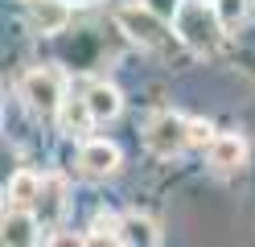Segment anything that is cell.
<instances>
[{
    "label": "cell",
    "instance_id": "cell-1",
    "mask_svg": "<svg viewBox=\"0 0 255 247\" xmlns=\"http://www.w3.org/2000/svg\"><path fill=\"white\" fill-rule=\"evenodd\" d=\"M173 33L194 58H210L222 49L227 21H222L218 4H210V0H181V8L173 12Z\"/></svg>",
    "mask_w": 255,
    "mask_h": 247
},
{
    "label": "cell",
    "instance_id": "cell-2",
    "mask_svg": "<svg viewBox=\"0 0 255 247\" xmlns=\"http://www.w3.org/2000/svg\"><path fill=\"white\" fill-rule=\"evenodd\" d=\"M185 144H189V120H181V115H173V111L148 115V124H144V148L152 157L173 161Z\"/></svg>",
    "mask_w": 255,
    "mask_h": 247
},
{
    "label": "cell",
    "instance_id": "cell-3",
    "mask_svg": "<svg viewBox=\"0 0 255 247\" xmlns=\"http://www.w3.org/2000/svg\"><path fill=\"white\" fill-rule=\"evenodd\" d=\"M21 99L37 115H58L62 99H66V82H62L58 70H29L21 78Z\"/></svg>",
    "mask_w": 255,
    "mask_h": 247
},
{
    "label": "cell",
    "instance_id": "cell-4",
    "mask_svg": "<svg viewBox=\"0 0 255 247\" xmlns=\"http://www.w3.org/2000/svg\"><path fill=\"white\" fill-rule=\"evenodd\" d=\"M116 21H120V29L128 33V37L140 41L144 49L165 45V37H169V29H165L169 16H161V12L148 8V4H128V8H120V12H116Z\"/></svg>",
    "mask_w": 255,
    "mask_h": 247
},
{
    "label": "cell",
    "instance_id": "cell-5",
    "mask_svg": "<svg viewBox=\"0 0 255 247\" xmlns=\"http://www.w3.org/2000/svg\"><path fill=\"white\" fill-rule=\"evenodd\" d=\"M78 169H83L87 177H95V181L111 177L120 169V148L107 144V140H87L83 148H78Z\"/></svg>",
    "mask_w": 255,
    "mask_h": 247
},
{
    "label": "cell",
    "instance_id": "cell-6",
    "mask_svg": "<svg viewBox=\"0 0 255 247\" xmlns=\"http://www.w3.org/2000/svg\"><path fill=\"white\" fill-rule=\"evenodd\" d=\"M206 157H210V165L218 173H235V169H243V161H247V140L239 136V132H222V136H214L206 144Z\"/></svg>",
    "mask_w": 255,
    "mask_h": 247
},
{
    "label": "cell",
    "instance_id": "cell-7",
    "mask_svg": "<svg viewBox=\"0 0 255 247\" xmlns=\"http://www.w3.org/2000/svg\"><path fill=\"white\" fill-rule=\"evenodd\" d=\"M62 210H66V181H62L58 173H50V177H41V194H37L33 214H37L41 227H50V223L62 219Z\"/></svg>",
    "mask_w": 255,
    "mask_h": 247
},
{
    "label": "cell",
    "instance_id": "cell-8",
    "mask_svg": "<svg viewBox=\"0 0 255 247\" xmlns=\"http://www.w3.org/2000/svg\"><path fill=\"white\" fill-rule=\"evenodd\" d=\"M37 194H41V177L21 169V173H12L8 186H4V206L8 210H33L37 206Z\"/></svg>",
    "mask_w": 255,
    "mask_h": 247
},
{
    "label": "cell",
    "instance_id": "cell-9",
    "mask_svg": "<svg viewBox=\"0 0 255 247\" xmlns=\"http://www.w3.org/2000/svg\"><path fill=\"white\" fill-rule=\"evenodd\" d=\"M29 21H33V29L41 33V37H54V33L66 29V21H70V4H66V0H33Z\"/></svg>",
    "mask_w": 255,
    "mask_h": 247
},
{
    "label": "cell",
    "instance_id": "cell-10",
    "mask_svg": "<svg viewBox=\"0 0 255 247\" xmlns=\"http://www.w3.org/2000/svg\"><path fill=\"white\" fill-rule=\"evenodd\" d=\"M58 124H62V132H70V136H83V132L91 124H99V120H95L87 95H66V99H62V107H58Z\"/></svg>",
    "mask_w": 255,
    "mask_h": 247
},
{
    "label": "cell",
    "instance_id": "cell-11",
    "mask_svg": "<svg viewBox=\"0 0 255 247\" xmlns=\"http://www.w3.org/2000/svg\"><path fill=\"white\" fill-rule=\"evenodd\" d=\"M37 214L33 210H8L4 206V243H12V247H25V243H37L41 235H37Z\"/></svg>",
    "mask_w": 255,
    "mask_h": 247
},
{
    "label": "cell",
    "instance_id": "cell-12",
    "mask_svg": "<svg viewBox=\"0 0 255 247\" xmlns=\"http://www.w3.org/2000/svg\"><path fill=\"white\" fill-rule=\"evenodd\" d=\"M87 95V103H91V111H95V120H116L120 115V107H124V99H120V91L111 87V82H91V87L83 91Z\"/></svg>",
    "mask_w": 255,
    "mask_h": 247
},
{
    "label": "cell",
    "instance_id": "cell-13",
    "mask_svg": "<svg viewBox=\"0 0 255 247\" xmlns=\"http://www.w3.org/2000/svg\"><path fill=\"white\" fill-rule=\"evenodd\" d=\"M124 243L132 247H156L161 243V231L148 214H124Z\"/></svg>",
    "mask_w": 255,
    "mask_h": 247
},
{
    "label": "cell",
    "instance_id": "cell-14",
    "mask_svg": "<svg viewBox=\"0 0 255 247\" xmlns=\"http://www.w3.org/2000/svg\"><path fill=\"white\" fill-rule=\"evenodd\" d=\"M83 243L99 247V243H124V219H116V214H99V219L91 223V231L83 235Z\"/></svg>",
    "mask_w": 255,
    "mask_h": 247
},
{
    "label": "cell",
    "instance_id": "cell-15",
    "mask_svg": "<svg viewBox=\"0 0 255 247\" xmlns=\"http://www.w3.org/2000/svg\"><path fill=\"white\" fill-rule=\"evenodd\" d=\"M218 12H222V21L235 25V21H243V12H247V0H214Z\"/></svg>",
    "mask_w": 255,
    "mask_h": 247
},
{
    "label": "cell",
    "instance_id": "cell-16",
    "mask_svg": "<svg viewBox=\"0 0 255 247\" xmlns=\"http://www.w3.org/2000/svg\"><path fill=\"white\" fill-rule=\"evenodd\" d=\"M214 140V128L206 120H189V144H210Z\"/></svg>",
    "mask_w": 255,
    "mask_h": 247
},
{
    "label": "cell",
    "instance_id": "cell-17",
    "mask_svg": "<svg viewBox=\"0 0 255 247\" xmlns=\"http://www.w3.org/2000/svg\"><path fill=\"white\" fill-rule=\"evenodd\" d=\"M144 4H148V8H156L161 16H169V21H173V12L181 8V0H144Z\"/></svg>",
    "mask_w": 255,
    "mask_h": 247
},
{
    "label": "cell",
    "instance_id": "cell-18",
    "mask_svg": "<svg viewBox=\"0 0 255 247\" xmlns=\"http://www.w3.org/2000/svg\"><path fill=\"white\" fill-rule=\"evenodd\" d=\"M66 4H95V0H66Z\"/></svg>",
    "mask_w": 255,
    "mask_h": 247
},
{
    "label": "cell",
    "instance_id": "cell-19",
    "mask_svg": "<svg viewBox=\"0 0 255 247\" xmlns=\"http://www.w3.org/2000/svg\"><path fill=\"white\" fill-rule=\"evenodd\" d=\"M29 4H33V0H29Z\"/></svg>",
    "mask_w": 255,
    "mask_h": 247
},
{
    "label": "cell",
    "instance_id": "cell-20",
    "mask_svg": "<svg viewBox=\"0 0 255 247\" xmlns=\"http://www.w3.org/2000/svg\"><path fill=\"white\" fill-rule=\"evenodd\" d=\"M210 4H214V0H210Z\"/></svg>",
    "mask_w": 255,
    "mask_h": 247
}]
</instances>
